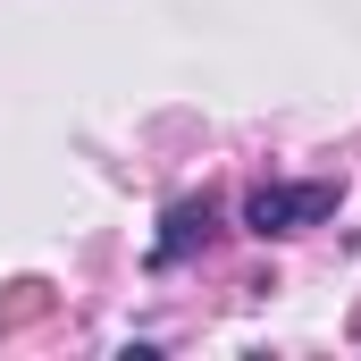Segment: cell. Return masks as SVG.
Instances as JSON below:
<instances>
[{"label": "cell", "instance_id": "6da1fadb", "mask_svg": "<svg viewBox=\"0 0 361 361\" xmlns=\"http://www.w3.org/2000/svg\"><path fill=\"white\" fill-rule=\"evenodd\" d=\"M336 210V185H261L252 202H244V227L252 235H302V227H319Z\"/></svg>", "mask_w": 361, "mask_h": 361}, {"label": "cell", "instance_id": "7a4b0ae2", "mask_svg": "<svg viewBox=\"0 0 361 361\" xmlns=\"http://www.w3.org/2000/svg\"><path fill=\"white\" fill-rule=\"evenodd\" d=\"M193 244H210V202H177L169 210V235L152 244V269H177Z\"/></svg>", "mask_w": 361, "mask_h": 361}]
</instances>
